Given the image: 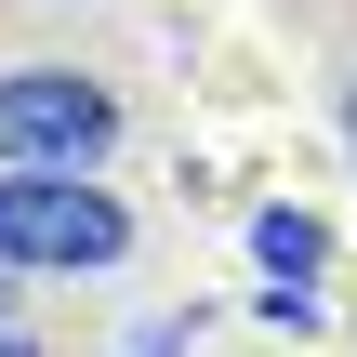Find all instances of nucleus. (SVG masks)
<instances>
[{"label":"nucleus","instance_id":"1","mask_svg":"<svg viewBox=\"0 0 357 357\" xmlns=\"http://www.w3.org/2000/svg\"><path fill=\"white\" fill-rule=\"evenodd\" d=\"M119 199L79 185V172H0V265H119Z\"/></svg>","mask_w":357,"mask_h":357},{"label":"nucleus","instance_id":"2","mask_svg":"<svg viewBox=\"0 0 357 357\" xmlns=\"http://www.w3.org/2000/svg\"><path fill=\"white\" fill-rule=\"evenodd\" d=\"M106 146H119V106L93 79H66V66H13L0 79V159L13 172H93Z\"/></svg>","mask_w":357,"mask_h":357},{"label":"nucleus","instance_id":"3","mask_svg":"<svg viewBox=\"0 0 357 357\" xmlns=\"http://www.w3.org/2000/svg\"><path fill=\"white\" fill-rule=\"evenodd\" d=\"M252 252H265V278H278V291H305V278L331 265V238H318V212H252Z\"/></svg>","mask_w":357,"mask_h":357},{"label":"nucleus","instance_id":"4","mask_svg":"<svg viewBox=\"0 0 357 357\" xmlns=\"http://www.w3.org/2000/svg\"><path fill=\"white\" fill-rule=\"evenodd\" d=\"M0 331H13V265H0Z\"/></svg>","mask_w":357,"mask_h":357},{"label":"nucleus","instance_id":"5","mask_svg":"<svg viewBox=\"0 0 357 357\" xmlns=\"http://www.w3.org/2000/svg\"><path fill=\"white\" fill-rule=\"evenodd\" d=\"M0 357H40V344H26V331H0Z\"/></svg>","mask_w":357,"mask_h":357},{"label":"nucleus","instance_id":"6","mask_svg":"<svg viewBox=\"0 0 357 357\" xmlns=\"http://www.w3.org/2000/svg\"><path fill=\"white\" fill-rule=\"evenodd\" d=\"M344 146H357V93H344Z\"/></svg>","mask_w":357,"mask_h":357}]
</instances>
